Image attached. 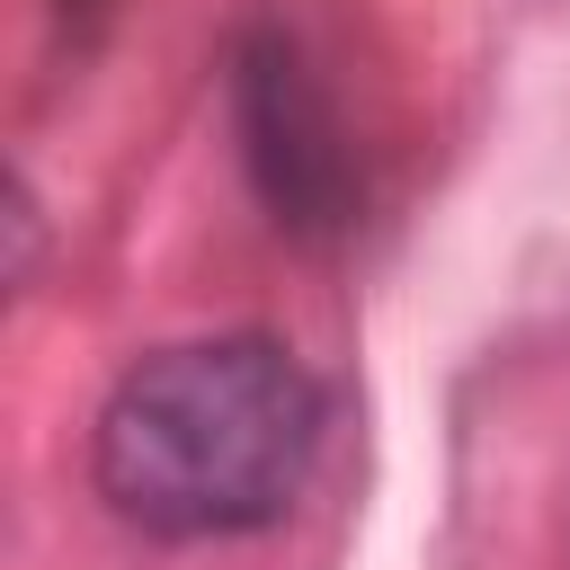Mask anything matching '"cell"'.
Returning a JSON list of instances; mask_svg holds the SVG:
<instances>
[{
    "label": "cell",
    "mask_w": 570,
    "mask_h": 570,
    "mask_svg": "<svg viewBox=\"0 0 570 570\" xmlns=\"http://www.w3.org/2000/svg\"><path fill=\"white\" fill-rule=\"evenodd\" d=\"M232 116H240L249 187L267 196L276 232H294V240H338V232H356L365 169H356V142H347V125H338V98L321 89V62L303 53L294 27L258 18V27L232 45Z\"/></svg>",
    "instance_id": "7a4b0ae2"
},
{
    "label": "cell",
    "mask_w": 570,
    "mask_h": 570,
    "mask_svg": "<svg viewBox=\"0 0 570 570\" xmlns=\"http://www.w3.org/2000/svg\"><path fill=\"white\" fill-rule=\"evenodd\" d=\"M321 383L294 347L258 330L151 347L142 365L116 374L89 472L98 499L160 534V543H214V534H258L294 508L321 454Z\"/></svg>",
    "instance_id": "6da1fadb"
}]
</instances>
